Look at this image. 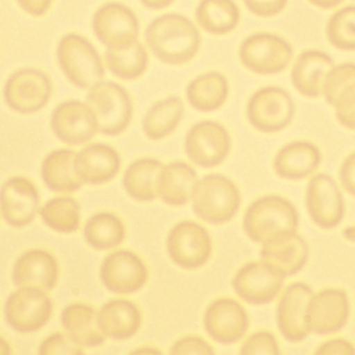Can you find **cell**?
Returning a JSON list of instances; mask_svg holds the SVG:
<instances>
[{
	"label": "cell",
	"instance_id": "obj_48",
	"mask_svg": "<svg viewBox=\"0 0 355 355\" xmlns=\"http://www.w3.org/2000/svg\"><path fill=\"white\" fill-rule=\"evenodd\" d=\"M313 6L319 7V8H324V10H329V8H334L337 7L343 0H309Z\"/></svg>",
	"mask_w": 355,
	"mask_h": 355
},
{
	"label": "cell",
	"instance_id": "obj_16",
	"mask_svg": "<svg viewBox=\"0 0 355 355\" xmlns=\"http://www.w3.org/2000/svg\"><path fill=\"white\" fill-rule=\"evenodd\" d=\"M39 191L24 176H12L0 189V211L4 220L12 227H25L39 212Z\"/></svg>",
	"mask_w": 355,
	"mask_h": 355
},
{
	"label": "cell",
	"instance_id": "obj_32",
	"mask_svg": "<svg viewBox=\"0 0 355 355\" xmlns=\"http://www.w3.org/2000/svg\"><path fill=\"white\" fill-rule=\"evenodd\" d=\"M196 21L208 33L226 35L237 26L240 10L233 0H200Z\"/></svg>",
	"mask_w": 355,
	"mask_h": 355
},
{
	"label": "cell",
	"instance_id": "obj_25",
	"mask_svg": "<svg viewBox=\"0 0 355 355\" xmlns=\"http://www.w3.org/2000/svg\"><path fill=\"white\" fill-rule=\"evenodd\" d=\"M98 326L105 337L126 340L137 333L141 324L140 309L128 300H110L97 312Z\"/></svg>",
	"mask_w": 355,
	"mask_h": 355
},
{
	"label": "cell",
	"instance_id": "obj_17",
	"mask_svg": "<svg viewBox=\"0 0 355 355\" xmlns=\"http://www.w3.org/2000/svg\"><path fill=\"white\" fill-rule=\"evenodd\" d=\"M348 313V297L343 290H322L309 300L306 308L308 331L315 334L336 333L347 323Z\"/></svg>",
	"mask_w": 355,
	"mask_h": 355
},
{
	"label": "cell",
	"instance_id": "obj_37",
	"mask_svg": "<svg viewBox=\"0 0 355 355\" xmlns=\"http://www.w3.org/2000/svg\"><path fill=\"white\" fill-rule=\"evenodd\" d=\"M329 42L340 50H355V6L336 11L326 26Z\"/></svg>",
	"mask_w": 355,
	"mask_h": 355
},
{
	"label": "cell",
	"instance_id": "obj_26",
	"mask_svg": "<svg viewBox=\"0 0 355 355\" xmlns=\"http://www.w3.org/2000/svg\"><path fill=\"white\" fill-rule=\"evenodd\" d=\"M61 324L65 333L80 347H98L104 343V333L98 326L97 312L90 305L72 302L61 312Z\"/></svg>",
	"mask_w": 355,
	"mask_h": 355
},
{
	"label": "cell",
	"instance_id": "obj_39",
	"mask_svg": "<svg viewBox=\"0 0 355 355\" xmlns=\"http://www.w3.org/2000/svg\"><path fill=\"white\" fill-rule=\"evenodd\" d=\"M336 108V116L341 125L355 129V80L344 86L330 103Z\"/></svg>",
	"mask_w": 355,
	"mask_h": 355
},
{
	"label": "cell",
	"instance_id": "obj_44",
	"mask_svg": "<svg viewBox=\"0 0 355 355\" xmlns=\"http://www.w3.org/2000/svg\"><path fill=\"white\" fill-rule=\"evenodd\" d=\"M315 352L323 355H352L355 354V347L347 340L334 338L323 343Z\"/></svg>",
	"mask_w": 355,
	"mask_h": 355
},
{
	"label": "cell",
	"instance_id": "obj_12",
	"mask_svg": "<svg viewBox=\"0 0 355 355\" xmlns=\"http://www.w3.org/2000/svg\"><path fill=\"white\" fill-rule=\"evenodd\" d=\"M184 151L198 166H216L230 151V136L220 123L201 121L187 132Z\"/></svg>",
	"mask_w": 355,
	"mask_h": 355
},
{
	"label": "cell",
	"instance_id": "obj_50",
	"mask_svg": "<svg viewBox=\"0 0 355 355\" xmlns=\"http://www.w3.org/2000/svg\"><path fill=\"white\" fill-rule=\"evenodd\" d=\"M344 237L351 240V241H355V226H349L344 230Z\"/></svg>",
	"mask_w": 355,
	"mask_h": 355
},
{
	"label": "cell",
	"instance_id": "obj_24",
	"mask_svg": "<svg viewBox=\"0 0 355 355\" xmlns=\"http://www.w3.org/2000/svg\"><path fill=\"white\" fill-rule=\"evenodd\" d=\"M333 67L329 54L319 50H306L300 54L291 69L293 85L301 94L318 97L322 94L324 79Z\"/></svg>",
	"mask_w": 355,
	"mask_h": 355
},
{
	"label": "cell",
	"instance_id": "obj_2",
	"mask_svg": "<svg viewBox=\"0 0 355 355\" xmlns=\"http://www.w3.org/2000/svg\"><path fill=\"white\" fill-rule=\"evenodd\" d=\"M243 227L252 241L265 243L279 234L297 232L298 214L288 200L279 196H265L248 207Z\"/></svg>",
	"mask_w": 355,
	"mask_h": 355
},
{
	"label": "cell",
	"instance_id": "obj_15",
	"mask_svg": "<svg viewBox=\"0 0 355 355\" xmlns=\"http://www.w3.org/2000/svg\"><path fill=\"white\" fill-rule=\"evenodd\" d=\"M50 125L58 140L72 146L89 141L98 132L92 108L79 100H67L58 104L51 114Z\"/></svg>",
	"mask_w": 355,
	"mask_h": 355
},
{
	"label": "cell",
	"instance_id": "obj_13",
	"mask_svg": "<svg viewBox=\"0 0 355 355\" xmlns=\"http://www.w3.org/2000/svg\"><path fill=\"white\" fill-rule=\"evenodd\" d=\"M148 272L141 258L129 250H118L108 254L100 268V279L104 287L115 294H132L147 282Z\"/></svg>",
	"mask_w": 355,
	"mask_h": 355
},
{
	"label": "cell",
	"instance_id": "obj_3",
	"mask_svg": "<svg viewBox=\"0 0 355 355\" xmlns=\"http://www.w3.org/2000/svg\"><path fill=\"white\" fill-rule=\"evenodd\" d=\"M57 62L67 79L79 89H90L103 80L104 65L98 51L78 33H67L60 39Z\"/></svg>",
	"mask_w": 355,
	"mask_h": 355
},
{
	"label": "cell",
	"instance_id": "obj_29",
	"mask_svg": "<svg viewBox=\"0 0 355 355\" xmlns=\"http://www.w3.org/2000/svg\"><path fill=\"white\" fill-rule=\"evenodd\" d=\"M320 162L319 148L308 141H293L280 148L275 157V171L284 179H302L311 175Z\"/></svg>",
	"mask_w": 355,
	"mask_h": 355
},
{
	"label": "cell",
	"instance_id": "obj_6",
	"mask_svg": "<svg viewBox=\"0 0 355 355\" xmlns=\"http://www.w3.org/2000/svg\"><path fill=\"white\" fill-rule=\"evenodd\" d=\"M53 302L47 291L36 287H18L4 304L7 324L18 333H33L51 318Z\"/></svg>",
	"mask_w": 355,
	"mask_h": 355
},
{
	"label": "cell",
	"instance_id": "obj_19",
	"mask_svg": "<svg viewBox=\"0 0 355 355\" xmlns=\"http://www.w3.org/2000/svg\"><path fill=\"white\" fill-rule=\"evenodd\" d=\"M311 219L323 229L337 226L344 216V200L334 180L324 173L311 178L306 189Z\"/></svg>",
	"mask_w": 355,
	"mask_h": 355
},
{
	"label": "cell",
	"instance_id": "obj_45",
	"mask_svg": "<svg viewBox=\"0 0 355 355\" xmlns=\"http://www.w3.org/2000/svg\"><path fill=\"white\" fill-rule=\"evenodd\" d=\"M340 178L343 187L355 196V153L349 154L341 165Z\"/></svg>",
	"mask_w": 355,
	"mask_h": 355
},
{
	"label": "cell",
	"instance_id": "obj_36",
	"mask_svg": "<svg viewBox=\"0 0 355 355\" xmlns=\"http://www.w3.org/2000/svg\"><path fill=\"white\" fill-rule=\"evenodd\" d=\"M39 214L44 225L58 233L76 232L80 225V205L72 197H54L39 209Z\"/></svg>",
	"mask_w": 355,
	"mask_h": 355
},
{
	"label": "cell",
	"instance_id": "obj_47",
	"mask_svg": "<svg viewBox=\"0 0 355 355\" xmlns=\"http://www.w3.org/2000/svg\"><path fill=\"white\" fill-rule=\"evenodd\" d=\"M175 0H140V3L150 10H162L171 6Z\"/></svg>",
	"mask_w": 355,
	"mask_h": 355
},
{
	"label": "cell",
	"instance_id": "obj_49",
	"mask_svg": "<svg viewBox=\"0 0 355 355\" xmlns=\"http://www.w3.org/2000/svg\"><path fill=\"white\" fill-rule=\"evenodd\" d=\"M8 354H11V347L7 343V340L0 336V355H8Z\"/></svg>",
	"mask_w": 355,
	"mask_h": 355
},
{
	"label": "cell",
	"instance_id": "obj_23",
	"mask_svg": "<svg viewBox=\"0 0 355 355\" xmlns=\"http://www.w3.org/2000/svg\"><path fill=\"white\" fill-rule=\"evenodd\" d=\"M121 166L118 151L104 143L87 144L75 157V168L83 183L101 184L115 178Z\"/></svg>",
	"mask_w": 355,
	"mask_h": 355
},
{
	"label": "cell",
	"instance_id": "obj_1",
	"mask_svg": "<svg viewBox=\"0 0 355 355\" xmlns=\"http://www.w3.org/2000/svg\"><path fill=\"white\" fill-rule=\"evenodd\" d=\"M144 39L151 53L168 65L191 61L201 43L197 26L182 14H164L154 18L146 28Z\"/></svg>",
	"mask_w": 355,
	"mask_h": 355
},
{
	"label": "cell",
	"instance_id": "obj_28",
	"mask_svg": "<svg viewBox=\"0 0 355 355\" xmlns=\"http://www.w3.org/2000/svg\"><path fill=\"white\" fill-rule=\"evenodd\" d=\"M76 153L69 148H58L49 153L40 168L46 186L55 193H72L80 189L83 180L75 168Z\"/></svg>",
	"mask_w": 355,
	"mask_h": 355
},
{
	"label": "cell",
	"instance_id": "obj_11",
	"mask_svg": "<svg viewBox=\"0 0 355 355\" xmlns=\"http://www.w3.org/2000/svg\"><path fill=\"white\" fill-rule=\"evenodd\" d=\"M294 115V104L287 92L276 86L257 90L247 104L250 123L262 132H277L288 125Z\"/></svg>",
	"mask_w": 355,
	"mask_h": 355
},
{
	"label": "cell",
	"instance_id": "obj_43",
	"mask_svg": "<svg viewBox=\"0 0 355 355\" xmlns=\"http://www.w3.org/2000/svg\"><path fill=\"white\" fill-rule=\"evenodd\" d=\"M245 7L258 17H272L287 6V0H244Z\"/></svg>",
	"mask_w": 355,
	"mask_h": 355
},
{
	"label": "cell",
	"instance_id": "obj_51",
	"mask_svg": "<svg viewBox=\"0 0 355 355\" xmlns=\"http://www.w3.org/2000/svg\"><path fill=\"white\" fill-rule=\"evenodd\" d=\"M133 352L141 354V352H159V351H158V349H154V348H137V349H135Z\"/></svg>",
	"mask_w": 355,
	"mask_h": 355
},
{
	"label": "cell",
	"instance_id": "obj_10",
	"mask_svg": "<svg viewBox=\"0 0 355 355\" xmlns=\"http://www.w3.org/2000/svg\"><path fill=\"white\" fill-rule=\"evenodd\" d=\"M166 250L169 258L178 266L197 269L209 259L212 241L201 225L193 220H183L169 230Z\"/></svg>",
	"mask_w": 355,
	"mask_h": 355
},
{
	"label": "cell",
	"instance_id": "obj_38",
	"mask_svg": "<svg viewBox=\"0 0 355 355\" xmlns=\"http://www.w3.org/2000/svg\"><path fill=\"white\" fill-rule=\"evenodd\" d=\"M352 80H355V64L344 62L333 67L329 71L322 89V94L324 96L326 101L330 104L336 94Z\"/></svg>",
	"mask_w": 355,
	"mask_h": 355
},
{
	"label": "cell",
	"instance_id": "obj_33",
	"mask_svg": "<svg viewBox=\"0 0 355 355\" xmlns=\"http://www.w3.org/2000/svg\"><path fill=\"white\" fill-rule=\"evenodd\" d=\"M183 103L176 96H169L155 103L143 118V132L151 140H159L171 135L183 116Z\"/></svg>",
	"mask_w": 355,
	"mask_h": 355
},
{
	"label": "cell",
	"instance_id": "obj_46",
	"mask_svg": "<svg viewBox=\"0 0 355 355\" xmlns=\"http://www.w3.org/2000/svg\"><path fill=\"white\" fill-rule=\"evenodd\" d=\"M15 1L25 12L33 17L44 15L53 4V0H15Z\"/></svg>",
	"mask_w": 355,
	"mask_h": 355
},
{
	"label": "cell",
	"instance_id": "obj_40",
	"mask_svg": "<svg viewBox=\"0 0 355 355\" xmlns=\"http://www.w3.org/2000/svg\"><path fill=\"white\" fill-rule=\"evenodd\" d=\"M37 352L42 355H80L83 354V347L78 345L68 334L55 331L43 340Z\"/></svg>",
	"mask_w": 355,
	"mask_h": 355
},
{
	"label": "cell",
	"instance_id": "obj_5",
	"mask_svg": "<svg viewBox=\"0 0 355 355\" xmlns=\"http://www.w3.org/2000/svg\"><path fill=\"white\" fill-rule=\"evenodd\" d=\"M86 103L92 108L98 132L107 136L122 133L132 119V100L126 89L111 80H100L89 89Z\"/></svg>",
	"mask_w": 355,
	"mask_h": 355
},
{
	"label": "cell",
	"instance_id": "obj_18",
	"mask_svg": "<svg viewBox=\"0 0 355 355\" xmlns=\"http://www.w3.org/2000/svg\"><path fill=\"white\" fill-rule=\"evenodd\" d=\"M204 327L216 343L232 344L247 331L248 316L236 300L218 298L208 305L204 313Z\"/></svg>",
	"mask_w": 355,
	"mask_h": 355
},
{
	"label": "cell",
	"instance_id": "obj_35",
	"mask_svg": "<svg viewBox=\"0 0 355 355\" xmlns=\"http://www.w3.org/2000/svg\"><path fill=\"white\" fill-rule=\"evenodd\" d=\"M147 64L146 47L139 40L123 49H107L105 51L107 68L121 79H137L147 69Z\"/></svg>",
	"mask_w": 355,
	"mask_h": 355
},
{
	"label": "cell",
	"instance_id": "obj_20",
	"mask_svg": "<svg viewBox=\"0 0 355 355\" xmlns=\"http://www.w3.org/2000/svg\"><path fill=\"white\" fill-rule=\"evenodd\" d=\"M313 293L305 283L290 284L277 305V326L288 341H301L306 337V308Z\"/></svg>",
	"mask_w": 355,
	"mask_h": 355
},
{
	"label": "cell",
	"instance_id": "obj_34",
	"mask_svg": "<svg viewBox=\"0 0 355 355\" xmlns=\"http://www.w3.org/2000/svg\"><path fill=\"white\" fill-rule=\"evenodd\" d=\"M86 243L96 250H110L125 239L123 222L112 212H97L83 227Z\"/></svg>",
	"mask_w": 355,
	"mask_h": 355
},
{
	"label": "cell",
	"instance_id": "obj_7",
	"mask_svg": "<svg viewBox=\"0 0 355 355\" xmlns=\"http://www.w3.org/2000/svg\"><path fill=\"white\" fill-rule=\"evenodd\" d=\"M239 55L247 69L261 75H270L286 69L291 60L293 49L283 37L259 32L243 40Z\"/></svg>",
	"mask_w": 355,
	"mask_h": 355
},
{
	"label": "cell",
	"instance_id": "obj_4",
	"mask_svg": "<svg viewBox=\"0 0 355 355\" xmlns=\"http://www.w3.org/2000/svg\"><path fill=\"white\" fill-rule=\"evenodd\" d=\"M194 214L214 225L230 220L240 207V193L226 176L211 173L197 180L191 196Z\"/></svg>",
	"mask_w": 355,
	"mask_h": 355
},
{
	"label": "cell",
	"instance_id": "obj_9",
	"mask_svg": "<svg viewBox=\"0 0 355 355\" xmlns=\"http://www.w3.org/2000/svg\"><path fill=\"white\" fill-rule=\"evenodd\" d=\"M92 28L107 49H123L139 40V19L125 4L110 1L94 11Z\"/></svg>",
	"mask_w": 355,
	"mask_h": 355
},
{
	"label": "cell",
	"instance_id": "obj_22",
	"mask_svg": "<svg viewBox=\"0 0 355 355\" xmlns=\"http://www.w3.org/2000/svg\"><path fill=\"white\" fill-rule=\"evenodd\" d=\"M308 244L297 232L283 233L262 243L261 261L272 265L282 275H294L308 259Z\"/></svg>",
	"mask_w": 355,
	"mask_h": 355
},
{
	"label": "cell",
	"instance_id": "obj_21",
	"mask_svg": "<svg viewBox=\"0 0 355 355\" xmlns=\"http://www.w3.org/2000/svg\"><path fill=\"white\" fill-rule=\"evenodd\" d=\"M58 280V263L46 250L32 248L18 257L12 268V282L17 287L51 290Z\"/></svg>",
	"mask_w": 355,
	"mask_h": 355
},
{
	"label": "cell",
	"instance_id": "obj_14",
	"mask_svg": "<svg viewBox=\"0 0 355 355\" xmlns=\"http://www.w3.org/2000/svg\"><path fill=\"white\" fill-rule=\"evenodd\" d=\"M283 283L284 275L263 261L245 263L232 280L237 295L255 305L270 302L279 294Z\"/></svg>",
	"mask_w": 355,
	"mask_h": 355
},
{
	"label": "cell",
	"instance_id": "obj_30",
	"mask_svg": "<svg viewBox=\"0 0 355 355\" xmlns=\"http://www.w3.org/2000/svg\"><path fill=\"white\" fill-rule=\"evenodd\" d=\"M229 85L226 78L216 71L201 73L191 79L186 87L189 104L202 112L215 111L226 101Z\"/></svg>",
	"mask_w": 355,
	"mask_h": 355
},
{
	"label": "cell",
	"instance_id": "obj_8",
	"mask_svg": "<svg viewBox=\"0 0 355 355\" xmlns=\"http://www.w3.org/2000/svg\"><path fill=\"white\" fill-rule=\"evenodd\" d=\"M51 80L36 68H21L7 79L3 97L6 104L19 114H35L50 100Z\"/></svg>",
	"mask_w": 355,
	"mask_h": 355
},
{
	"label": "cell",
	"instance_id": "obj_27",
	"mask_svg": "<svg viewBox=\"0 0 355 355\" xmlns=\"http://www.w3.org/2000/svg\"><path fill=\"white\" fill-rule=\"evenodd\" d=\"M196 183V171L183 161H173L164 165L159 172L157 184L158 197L168 205H184L191 200Z\"/></svg>",
	"mask_w": 355,
	"mask_h": 355
},
{
	"label": "cell",
	"instance_id": "obj_41",
	"mask_svg": "<svg viewBox=\"0 0 355 355\" xmlns=\"http://www.w3.org/2000/svg\"><path fill=\"white\" fill-rule=\"evenodd\" d=\"M279 351L280 349L277 347L276 338L269 331H258L250 336L240 349V352L245 355H254V354L275 355V354H279Z\"/></svg>",
	"mask_w": 355,
	"mask_h": 355
},
{
	"label": "cell",
	"instance_id": "obj_42",
	"mask_svg": "<svg viewBox=\"0 0 355 355\" xmlns=\"http://www.w3.org/2000/svg\"><path fill=\"white\" fill-rule=\"evenodd\" d=\"M171 354L184 355V354H198V355H211L214 354V348L201 337L186 336L175 341V344L169 349Z\"/></svg>",
	"mask_w": 355,
	"mask_h": 355
},
{
	"label": "cell",
	"instance_id": "obj_31",
	"mask_svg": "<svg viewBox=\"0 0 355 355\" xmlns=\"http://www.w3.org/2000/svg\"><path fill=\"white\" fill-rule=\"evenodd\" d=\"M161 161L150 157L133 161L123 173V187L126 193L141 202L153 201L158 197L157 184L162 169Z\"/></svg>",
	"mask_w": 355,
	"mask_h": 355
}]
</instances>
